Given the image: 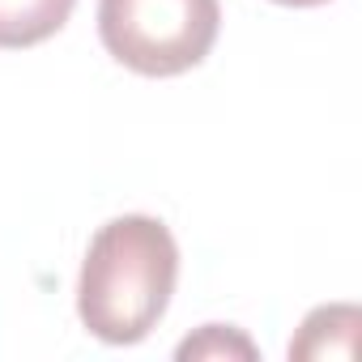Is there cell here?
<instances>
[{
  "label": "cell",
  "instance_id": "6da1fadb",
  "mask_svg": "<svg viewBox=\"0 0 362 362\" xmlns=\"http://www.w3.org/2000/svg\"><path fill=\"white\" fill-rule=\"evenodd\" d=\"M179 281V243L166 222L124 214L98 226L81 260L77 315L107 345L145 341L170 307Z\"/></svg>",
  "mask_w": 362,
  "mask_h": 362
},
{
  "label": "cell",
  "instance_id": "7a4b0ae2",
  "mask_svg": "<svg viewBox=\"0 0 362 362\" xmlns=\"http://www.w3.org/2000/svg\"><path fill=\"white\" fill-rule=\"evenodd\" d=\"M218 0H98L103 47L141 77L197 69L218 43Z\"/></svg>",
  "mask_w": 362,
  "mask_h": 362
},
{
  "label": "cell",
  "instance_id": "5b68a950",
  "mask_svg": "<svg viewBox=\"0 0 362 362\" xmlns=\"http://www.w3.org/2000/svg\"><path fill=\"white\" fill-rule=\"evenodd\" d=\"M175 358H256V345L230 324H205L197 337H188L175 349Z\"/></svg>",
  "mask_w": 362,
  "mask_h": 362
},
{
  "label": "cell",
  "instance_id": "3957f363",
  "mask_svg": "<svg viewBox=\"0 0 362 362\" xmlns=\"http://www.w3.org/2000/svg\"><path fill=\"white\" fill-rule=\"evenodd\" d=\"M358 328L362 315L354 303H332V307H315L298 337L290 341V358H354L358 354Z\"/></svg>",
  "mask_w": 362,
  "mask_h": 362
},
{
  "label": "cell",
  "instance_id": "277c9868",
  "mask_svg": "<svg viewBox=\"0 0 362 362\" xmlns=\"http://www.w3.org/2000/svg\"><path fill=\"white\" fill-rule=\"evenodd\" d=\"M77 0H0V47H35L64 30Z\"/></svg>",
  "mask_w": 362,
  "mask_h": 362
},
{
  "label": "cell",
  "instance_id": "8992f818",
  "mask_svg": "<svg viewBox=\"0 0 362 362\" xmlns=\"http://www.w3.org/2000/svg\"><path fill=\"white\" fill-rule=\"evenodd\" d=\"M273 5H290V9H315V5H328V0H273Z\"/></svg>",
  "mask_w": 362,
  "mask_h": 362
}]
</instances>
